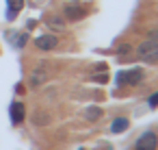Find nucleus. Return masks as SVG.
Segmentation results:
<instances>
[{"label": "nucleus", "instance_id": "nucleus-10", "mask_svg": "<svg viewBox=\"0 0 158 150\" xmlns=\"http://www.w3.org/2000/svg\"><path fill=\"white\" fill-rule=\"evenodd\" d=\"M46 78H48V72H44V70H35V74H33V78H31V85L37 87V85H41Z\"/></svg>", "mask_w": 158, "mask_h": 150}, {"label": "nucleus", "instance_id": "nucleus-5", "mask_svg": "<svg viewBox=\"0 0 158 150\" xmlns=\"http://www.w3.org/2000/svg\"><path fill=\"white\" fill-rule=\"evenodd\" d=\"M35 44L39 50H54L59 46V39H56V35H39L35 39Z\"/></svg>", "mask_w": 158, "mask_h": 150}, {"label": "nucleus", "instance_id": "nucleus-2", "mask_svg": "<svg viewBox=\"0 0 158 150\" xmlns=\"http://www.w3.org/2000/svg\"><path fill=\"white\" fill-rule=\"evenodd\" d=\"M87 13H89V7L82 5V2H72V5L65 7V18L72 20V22H78L82 18H87Z\"/></svg>", "mask_w": 158, "mask_h": 150}, {"label": "nucleus", "instance_id": "nucleus-12", "mask_svg": "<svg viewBox=\"0 0 158 150\" xmlns=\"http://www.w3.org/2000/svg\"><path fill=\"white\" fill-rule=\"evenodd\" d=\"M48 26L54 29V31H65V24L61 18H48Z\"/></svg>", "mask_w": 158, "mask_h": 150}, {"label": "nucleus", "instance_id": "nucleus-9", "mask_svg": "<svg viewBox=\"0 0 158 150\" xmlns=\"http://www.w3.org/2000/svg\"><path fill=\"white\" fill-rule=\"evenodd\" d=\"M126 128H128V120H126V117H117V120L110 124V130H113V133H123Z\"/></svg>", "mask_w": 158, "mask_h": 150}, {"label": "nucleus", "instance_id": "nucleus-6", "mask_svg": "<svg viewBox=\"0 0 158 150\" xmlns=\"http://www.w3.org/2000/svg\"><path fill=\"white\" fill-rule=\"evenodd\" d=\"M24 120V104L22 102H13L11 104V122L13 124H22Z\"/></svg>", "mask_w": 158, "mask_h": 150}, {"label": "nucleus", "instance_id": "nucleus-13", "mask_svg": "<svg viewBox=\"0 0 158 150\" xmlns=\"http://www.w3.org/2000/svg\"><path fill=\"white\" fill-rule=\"evenodd\" d=\"M130 50H132V48H130L128 44H123V46H119V50H117V52H119V55H128Z\"/></svg>", "mask_w": 158, "mask_h": 150}, {"label": "nucleus", "instance_id": "nucleus-15", "mask_svg": "<svg viewBox=\"0 0 158 150\" xmlns=\"http://www.w3.org/2000/svg\"><path fill=\"white\" fill-rule=\"evenodd\" d=\"M95 81H98V83H106V81H108V76H95Z\"/></svg>", "mask_w": 158, "mask_h": 150}, {"label": "nucleus", "instance_id": "nucleus-4", "mask_svg": "<svg viewBox=\"0 0 158 150\" xmlns=\"http://www.w3.org/2000/svg\"><path fill=\"white\" fill-rule=\"evenodd\" d=\"M156 146H158L156 133H143L136 141V150H156Z\"/></svg>", "mask_w": 158, "mask_h": 150}, {"label": "nucleus", "instance_id": "nucleus-3", "mask_svg": "<svg viewBox=\"0 0 158 150\" xmlns=\"http://www.w3.org/2000/svg\"><path fill=\"white\" fill-rule=\"evenodd\" d=\"M143 81V70L134 68V70H128V72H121L117 76V83L119 85H139Z\"/></svg>", "mask_w": 158, "mask_h": 150}, {"label": "nucleus", "instance_id": "nucleus-14", "mask_svg": "<svg viewBox=\"0 0 158 150\" xmlns=\"http://www.w3.org/2000/svg\"><path fill=\"white\" fill-rule=\"evenodd\" d=\"M149 107H158V94L149 96Z\"/></svg>", "mask_w": 158, "mask_h": 150}, {"label": "nucleus", "instance_id": "nucleus-7", "mask_svg": "<svg viewBox=\"0 0 158 150\" xmlns=\"http://www.w3.org/2000/svg\"><path fill=\"white\" fill-rule=\"evenodd\" d=\"M7 5H9V20H13L15 18V13L18 11H22V7H24V0H7Z\"/></svg>", "mask_w": 158, "mask_h": 150}, {"label": "nucleus", "instance_id": "nucleus-16", "mask_svg": "<svg viewBox=\"0 0 158 150\" xmlns=\"http://www.w3.org/2000/svg\"><path fill=\"white\" fill-rule=\"evenodd\" d=\"M80 150H85V148H80Z\"/></svg>", "mask_w": 158, "mask_h": 150}, {"label": "nucleus", "instance_id": "nucleus-8", "mask_svg": "<svg viewBox=\"0 0 158 150\" xmlns=\"http://www.w3.org/2000/svg\"><path fill=\"white\" fill-rule=\"evenodd\" d=\"M33 124H37V126H46V124H50V115L44 113V111H35V113H33Z\"/></svg>", "mask_w": 158, "mask_h": 150}, {"label": "nucleus", "instance_id": "nucleus-1", "mask_svg": "<svg viewBox=\"0 0 158 150\" xmlns=\"http://www.w3.org/2000/svg\"><path fill=\"white\" fill-rule=\"evenodd\" d=\"M136 55L145 63H158V39H147L136 48Z\"/></svg>", "mask_w": 158, "mask_h": 150}, {"label": "nucleus", "instance_id": "nucleus-11", "mask_svg": "<svg viewBox=\"0 0 158 150\" xmlns=\"http://www.w3.org/2000/svg\"><path fill=\"white\" fill-rule=\"evenodd\" d=\"M100 115H102V109H98V107H89L87 111H85V117L87 120H100Z\"/></svg>", "mask_w": 158, "mask_h": 150}]
</instances>
